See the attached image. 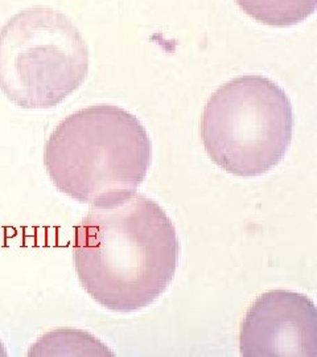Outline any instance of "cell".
I'll return each instance as SVG.
<instances>
[{"instance_id":"cell-1","label":"cell","mask_w":317,"mask_h":357,"mask_svg":"<svg viewBox=\"0 0 317 357\" xmlns=\"http://www.w3.org/2000/svg\"><path fill=\"white\" fill-rule=\"evenodd\" d=\"M73 259L84 290L114 312H137L168 290L180 259L178 231L164 208L134 193L90 206L75 228Z\"/></svg>"},{"instance_id":"cell-2","label":"cell","mask_w":317,"mask_h":357,"mask_svg":"<svg viewBox=\"0 0 317 357\" xmlns=\"http://www.w3.org/2000/svg\"><path fill=\"white\" fill-rule=\"evenodd\" d=\"M151 162V139L138 116L109 103L66 116L44 150V166L54 187L90 206L132 196Z\"/></svg>"},{"instance_id":"cell-3","label":"cell","mask_w":317,"mask_h":357,"mask_svg":"<svg viewBox=\"0 0 317 357\" xmlns=\"http://www.w3.org/2000/svg\"><path fill=\"white\" fill-rule=\"evenodd\" d=\"M200 132L205 151L221 169L240 178L262 176L290 149L292 103L270 78L235 77L209 97Z\"/></svg>"},{"instance_id":"cell-4","label":"cell","mask_w":317,"mask_h":357,"mask_svg":"<svg viewBox=\"0 0 317 357\" xmlns=\"http://www.w3.org/2000/svg\"><path fill=\"white\" fill-rule=\"evenodd\" d=\"M89 73V50L73 22L33 7L0 29V90L23 109H51L73 94Z\"/></svg>"},{"instance_id":"cell-5","label":"cell","mask_w":317,"mask_h":357,"mask_svg":"<svg viewBox=\"0 0 317 357\" xmlns=\"http://www.w3.org/2000/svg\"><path fill=\"white\" fill-rule=\"evenodd\" d=\"M240 354L243 357H316L314 301L291 290L261 294L242 320Z\"/></svg>"},{"instance_id":"cell-6","label":"cell","mask_w":317,"mask_h":357,"mask_svg":"<svg viewBox=\"0 0 317 357\" xmlns=\"http://www.w3.org/2000/svg\"><path fill=\"white\" fill-rule=\"evenodd\" d=\"M29 357L115 356L114 352L89 332L57 328L40 336L28 351Z\"/></svg>"},{"instance_id":"cell-7","label":"cell","mask_w":317,"mask_h":357,"mask_svg":"<svg viewBox=\"0 0 317 357\" xmlns=\"http://www.w3.org/2000/svg\"><path fill=\"white\" fill-rule=\"evenodd\" d=\"M254 20L271 26H292L316 11L317 0H235Z\"/></svg>"},{"instance_id":"cell-8","label":"cell","mask_w":317,"mask_h":357,"mask_svg":"<svg viewBox=\"0 0 317 357\" xmlns=\"http://www.w3.org/2000/svg\"><path fill=\"white\" fill-rule=\"evenodd\" d=\"M8 356V354H7V349H6V347L4 344L1 343V340H0V357H7Z\"/></svg>"}]
</instances>
